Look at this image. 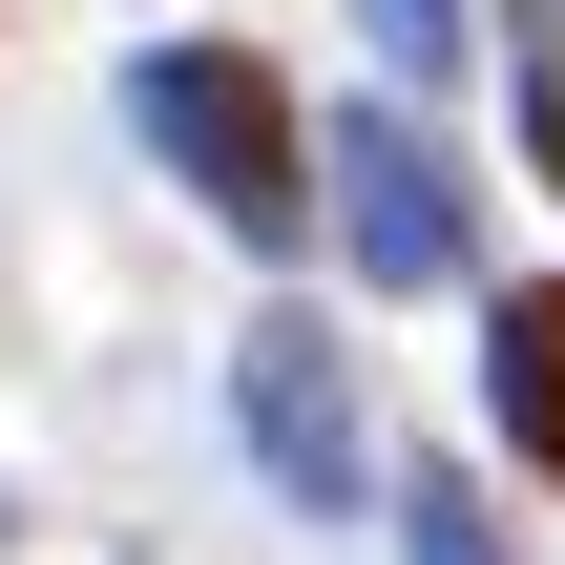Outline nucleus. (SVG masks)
<instances>
[{"mask_svg":"<svg viewBox=\"0 0 565 565\" xmlns=\"http://www.w3.org/2000/svg\"><path fill=\"white\" fill-rule=\"evenodd\" d=\"M356 21H377V63H398V84H440V63H461V42H482V21H461V0H356Z\"/></svg>","mask_w":565,"mask_h":565,"instance_id":"obj_6","label":"nucleus"},{"mask_svg":"<svg viewBox=\"0 0 565 565\" xmlns=\"http://www.w3.org/2000/svg\"><path fill=\"white\" fill-rule=\"evenodd\" d=\"M315 210H335V252H356L377 294H461V168H440L398 105H335V147H315Z\"/></svg>","mask_w":565,"mask_h":565,"instance_id":"obj_2","label":"nucleus"},{"mask_svg":"<svg viewBox=\"0 0 565 565\" xmlns=\"http://www.w3.org/2000/svg\"><path fill=\"white\" fill-rule=\"evenodd\" d=\"M126 126L168 147V189H189L231 252H315V105H294L252 42H147V63H126Z\"/></svg>","mask_w":565,"mask_h":565,"instance_id":"obj_1","label":"nucleus"},{"mask_svg":"<svg viewBox=\"0 0 565 565\" xmlns=\"http://www.w3.org/2000/svg\"><path fill=\"white\" fill-rule=\"evenodd\" d=\"M524 147H545V189H565V0H524Z\"/></svg>","mask_w":565,"mask_h":565,"instance_id":"obj_7","label":"nucleus"},{"mask_svg":"<svg viewBox=\"0 0 565 565\" xmlns=\"http://www.w3.org/2000/svg\"><path fill=\"white\" fill-rule=\"evenodd\" d=\"M482 398H503V440L565 482V294H503L482 315Z\"/></svg>","mask_w":565,"mask_h":565,"instance_id":"obj_4","label":"nucleus"},{"mask_svg":"<svg viewBox=\"0 0 565 565\" xmlns=\"http://www.w3.org/2000/svg\"><path fill=\"white\" fill-rule=\"evenodd\" d=\"M231 419H252V461H273L294 503H356V482H377V419H356L335 315H252V335H231Z\"/></svg>","mask_w":565,"mask_h":565,"instance_id":"obj_3","label":"nucleus"},{"mask_svg":"<svg viewBox=\"0 0 565 565\" xmlns=\"http://www.w3.org/2000/svg\"><path fill=\"white\" fill-rule=\"evenodd\" d=\"M398 545H419V565H524V545H503V503H482L461 461H419V482H398Z\"/></svg>","mask_w":565,"mask_h":565,"instance_id":"obj_5","label":"nucleus"},{"mask_svg":"<svg viewBox=\"0 0 565 565\" xmlns=\"http://www.w3.org/2000/svg\"><path fill=\"white\" fill-rule=\"evenodd\" d=\"M0 545H21V524H0Z\"/></svg>","mask_w":565,"mask_h":565,"instance_id":"obj_8","label":"nucleus"}]
</instances>
